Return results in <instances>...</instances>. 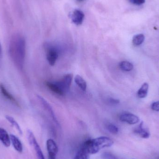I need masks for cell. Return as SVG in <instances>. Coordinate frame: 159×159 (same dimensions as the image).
Masks as SVG:
<instances>
[{
  "instance_id": "1",
  "label": "cell",
  "mask_w": 159,
  "mask_h": 159,
  "mask_svg": "<svg viewBox=\"0 0 159 159\" xmlns=\"http://www.w3.org/2000/svg\"><path fill=\"white\" fill-rule=\"evenodd\" d=\"M9 55L12 61L18 69H22L25 63L26 42L23 36L15 34L10 40Z\"/></svg>"
},
{
  "instance_id": "2",
  "label": "cell",
  "mask_w": 159,
  "mask_h": 159,
  "mask_svg": "<svg viewBox=\"0 0 159 159\" xmlns=\"http://www.w3.org/2000/svg\"><path fill=\"white\" fill-rule=\"evenodd\" d=\"M113 144L114 142L112 139L106 136H101L87 140L82 145V147L89 155H93L98 153L103 148L110 147Z\"/></svg>"
},
{
  "instance_id": "3",
  "label": "cell",
  "mask_w": 159,
  "mask_h": 159,
  "mask_svg": "<svg viewBox=\"0 0 159 159\" xmlns=\"http://www.w3.org/2000/svg\"><path fill=\"white\" fill-rule=\"evenodd\" d=\"M28 138L30 143L36 152V155L38 159H45L44 157L43 151L36 141V139L31 131L29 130L28 131Z\"/></svg>"
},
{
  "instance_id": "4",
  "label": "cell",
  "mask_w": 159,
  "mask_h": 159,
  "mask_svg": "<svg viewBox=\"0 0 159 159\" xmlns=\"http://www.w3.org/2000/svg\"><path fill=\"white\" fill-rule=\"evenodd\" d=\"M120 120L122 122H126L130 125L136 124L140 121L137 116L130 113H124L120 116Z\"/></svg>"
},
{
  "instance_id": "5",
  "label": "cell",
  "mask_w": 159,
  "mask_h": 159,
  "mask_svg": "<svg viewBox=\"0 0 159 159\" xmlns=\"http://www.w3.org/2000/svg\"><path fill=\"white\" fill-rule=\"evenodd\" d=\"M72 79L73 75L70 74L66 75L61 80L57 81V82L65 93L70 89L71 85Z\"/></svg>"
},
{
  "instance_id": "6",
  "label": "cell",
  "mask_w": 159,
  "mask_h": 159,
  "mask_svg": "<svg viewBox=\"0 0 159 159\" xmlns=\"http://www.w3.org/2000/svg\"><path fill=\"white\" fill-rule=\"evenodd\" d=\"M0 93L6 99L11 102L13 104L18 107L20 106L19 103L16 99L11 93H10V92L8 91V90L6 89L4 85H3L2 83H0Z\"/></svg>"
},
{
  "instance_id": "7",
  "label": "cell",
  "mask_w": 159,
  "mask_h": 159,
  "mask_svg": "<svg viewBox=\"0 0 159 159\" xmlns=\"http://www.w3.org/2000/svg\"><path fill=\"white\" fill-rule=\"evenodd\" d=\"M84 14L79 9H75L70 15L72 21L76 25L82 24L84 19Z\"/></svg>"
},
{
  "instance_id": "8",
  "label": "cell",
  "mask_w": 159,
  "mask_h": 159,
  "mask_svg": "<svg viewBox=\"0 0 159 159\" xmlns=\"http://www.w3.org/2000/svg\"><path fill=\"white\" fill-rule=\"evenodd\" d=\"M37 98H38V100L40 102L42 105L43 106V108H44L45 110L46 111H47L48 114L51 116V117L52 118L54 121L56 122H57V118H56V116H55V113H54L53 109H52V107L51 106L49 105V104L44 99L43 97L40 95H37Z\"/></svg>"
},
{
  "instance_id": "9",
  "label": "cell",
  "mask_w": 159,
  "mask_h": 159,
  "mask_svg": "<svg viewBox=\"0 0 159 159\" xmlns=\"http://www.w3.org/2000/svg\"><path fill=\"white\" fill-rule=\"evenodd\" d=\"M58 57V53L56 48H50L47 52V59L51 66H54Z\"/></svg>"
},
{
  "instance_id": "10",
  "label": "cell",
  "mask_w": 159,
  "mask_h": 159,
  "mask_svg": "<svg viewBox=\"0 0 159 159\" xmlns=\"http://www.w3.org/2000/svg\"><path fill=\"white\" fill-rule=\"evenodd\" d=\"M134 132L139 134L142 138L147 139L150 136V134L148 130L143 128V122L142 121L139 126L134 129Z\"/></svg>"
},
{
  "instance_id": "11",
  "label": "cell",
  "mask_w": 159,
  "mask_h": 159,
  "mask_svg": "<svg viewBox=\"0 0 159 159\" xmlns=\"http://www.w3.org/2000/svg\"><path fill=\"white\" fill-rule=\"evenodd\" d=\"M0 141L6 147H8L10 146L11 140L10 135H8L7 132L4 129L1 128H0Z\"/></svg>"
},
{
  "instance_id": "12",
  "label": "cell",
  "mask_w": 159,
  "mask_h": 159,
  "mask_svg": "<svg viewBox=\"0 0 159 159\" xmlns=\"http://www.w3.org/2000/svg\"><path fill=\"white\" fill-rule=\"evenodd\" d=\"M10 140L14 148L19 153H21L23 150L22 143L20 140L13 134L10 135Z\"/></svg>"
},
{
  "instance_id": "13",
  "label": "cell",
  "mask_w": 159,
  "mask_h": 159,
  "mask_svg": "<svg viewBox=\"0 0 159 159\" xmlns=\"http://www.w3.org/2000/svg\"><path fill=\"white\" fill-rule=\"evenodd\" d=\"M46 85L51 90L57 94L60 95H63L65 93L57 82H47L46 83Z\"/></svg>"
},
{
  "instance_id": "14",
  "label": "cell",
  "mask_w": 159,
  "mask_h": 159,
  "mask_svg": "<svg viewBox=\"0 0 159 159\" xmlns=\"http://www.w3.org/2000/svg\"><path fill=\"white\" fill-rule=\"evenodd\" d=\"M149 85L148 83H144L140 89L138 90L137 92V96L140 98H144L147 96L148 93Z\"/></svg>"
},
{
  "instance_id": "15",
  "label": "cell",
  "mask_w": 159,
  "mask_h": 159,
  "mask_svg": "<svg viewBox=\"0 0 159 159\" xmlns=\"http://www.w3.org/2000/svg\"><path fill=\"white\" fill-rule=\"evenodd\" d=\"M75 81L82 90L86 91L87 89V83L81 76L79 75H76L75 78Z\"/></svg>"
},
{
  "instance_id": "16",
  "label": "cell",
  "mask_w": 159,
  "mask_h": 159,
  "mask_svg": "<svg viewBox=\"0 0 159 159\" xmlns=\"http://www.w3.org/2000/svg\"><path fill=\"white\" fill-rule=\"evenodd\" d=\"M73 159H90L89 155L85 149L81 147Z\"/></svg>"
},
{
  "instance_id": "17",
  "label": "cell",
  "mask_w": 159,
  "mask_h": 159,
  "mask_svg": "<svg viewBox=\"0 0 159 159\" xmlns=\"http://www.w3.org/2000/svg\"><path fill=\"white\" fill-rule=\"evenodd\" d=\"M145 40V36L144 34H138L134 35L133 38V44L135 46L141 45Z\"/></svg>"
},
{
  "instance_id": "18",
  "label": "cell",
  "mask_w": 159,
  "mask_h": 159,
  "mask_svg": "<svg viewBox=\"0 0 159 159\" xmlns=\"http://www.w3.org/2000/svg\"><path fill=\"white\" fill-rule=\"evenodd\" d=\"M120 70L124 71H130L133 69V65L128 61H122L119 64Z\"/></svg>"
},
{
  "instance_id": "19",
  "label": "cell",
  "mask_w": 159,
  "mask_h": 159,
  "mask_svg": "<svg viewBox=\"0 0 159 159\" xmlns=\"http://www.w3.org/2000/svg\"><path fill=\"white\" fill-rule=\"evenodd\" d=\"M6 119L9 121V123H10V124H12V125L13 127H15V128L18 131L20 134H22V131H21L20 127L19 124H18L17 122L16 121V120H15L12 117L10 116H6Z\"/></svg>"
},
{
  "instance_id": "20",
  "label": "cell",
  "mask_w": 159,
  "mask_h": 159,
  "mask_svg": "<svg viewBox=\"0 0 159 159\" xmlns=\"http://www.w3.org/2000/svg\"><path fill=\"white\" fill-rule=\"evenodd\" d=\"M107 129L108 130V131L112 134H117L119 132V129L118 127L112 123L108 124L107 126Z\"/></svg>"
},
{
  "instance_id": "21",
  "label": "cell",
  "mask_w": 159,
  "mask_h": 159,
  "mask_svg": "<svg viewBox=\"0 0 159 159\" xmlns=\"http://www.w3.org/2000/svg\"><path fill=\"white\" fill-rule=\"evenodd\" d=\"M102 157L103 159H118L113 154L108 152L103 153L102 155Z\"/></svg>"
},
{
  "instance_id": "22",
  "label": "cell",
  "mask_w": 159,
  "mask_h": 159,
  "mask_svg": "<svg viewBox=\"0 0 159 159\" xmlns=\"http://www.w3.org/2000/svg\"><path fill=\"white\" fill-rule=\"evenodd\" d=\"M48 152V159H56V156L58 153V151L49 150Z\"/></svg>"
},
{
  "instance_id": "23",
  "label": "cell",
  "mask_w": 159,
  "mask_h": 159,
  "mask_svg": "<svg viewBox=\"0 0 159 159\" xmlns=\"http://www.w3.org/2000/svg\"><path fill=\"white\" fill-rule=\"evenodd\" d=\"M130 2L136 5H141L145 2V0H129Z\"/></svg>"
},
{
  "instance_id": "24",
  "label": "cell",
  "mask_w": 159,
  "mask_h": 159,
  "mask_svg": "<svg viewBox=\"0 0 159 159\" xmlns=\"http://www.w3.org/2000/svg\"><path fill=\"white\" fill-rule=\"evenodd\" d=\"M151 109L155 111H159V101L154 102L151 104Z\"/></svg>"
},
{
  "instance_id": "25",
  "label": "cell",
  "mask_w": 159,
  "mask_h": 159,
  "mask_svg": "<svg viewBox=\"0 0 159 159\" xmlns=\"http://www.w3.org/2000/svg\"><path fill=\"white\" fill-rule=\"evenodd\" d=\"M108 102L112 105H116L120 103L119 100L113 98H109Z\"/></svg>"
},
{
  "instance_id": "26",
  "label": "cell",
  "mask_w": 159,
  "mask_h": 159,
  "mask_svg": "<svg viewBox=\"0 0 159 159\" xmlns=\"http://www.w3.org/2000/svg\"><path fill=\"white\" fill-rule=\"evenodd\" d=\"M2 53V45H1V43H0V57H1V55Z\"/></svg>"
},
{
  "instance_id": "27",
  "label": "cell",
  "mask_w": 159,
  "mask_h": 159,
  "mask_svg": "<svg viewBox=\"0 0 159 159\" xmlns=\"http://www.w3.org/2000/svg\"><path fill=\"white\" fill-rule=\"evenodd\" d=\"M79 1H83V0H79Z\"/></svg>"
}]
</instances>
